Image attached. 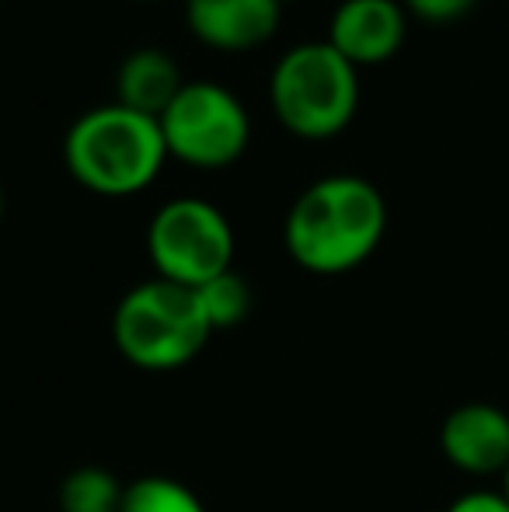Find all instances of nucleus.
Returning a JSON list of instances; mask_svg holds the SVG:
<instances>
[{"label":"nucleus","mask_w":509,"mask_h":512,"mask_svg":"<svg viewBox=\"0 0 509 512\" xmlns=\"http://www.w3.org/2000/svg\"><path fill=\"white\" fill-rule=\"evenodd\" d=\"M387 203L374 182L360 175H328L311 182L283 223L290 258L314 276L353 272L381 248Z\"/></svg>","instance_id":"obj_1"},{"label":"nucleus","mask_w":509,"mask_h":512,"mask_svg":"<svg viewBox=\"0 0 509 512\" xmlns=\"http://www.w3.org/2000/svg\"><path fill=\"white\" fill-rule=\"evenodd\" d=\"M168 161L157 119L119 102L88 108L63 136V164L81 189L105 199H129L150 189Z\"/></svg>","instance_id":"obj_2"},{"label":"nucleus","mask_w":509,"mask_h":512,"mask_svg":"<svg viewBox=\"0 0 509 512\" xmlns=\"http://www.w3.org/2000/svg\"><path fill=\"white\" fill-rule=\"evenodd\" d=\"M269 105L297 140H335L360 112V70L328 39L290 46L269 74Z\"/></svg>","instance_id":"obj_3"},{"label":"nucleus","mask_w":509,"mask_h":512,"mask_svg":"<svg viewBox=\"0 0 509 512\" xmlns=\"http://www.w3.org/2000/svg\"><path fill=\"white\" fill-rule=\"evenodd\" d=\"M213 328L199 293L168 279H147L119 300L112 314V338L136 370L168 373L192 363L206 349Z\"/></svg>","instance_id":"obj_4"},{"label":"nucleus","mask_w":509,"mask_h":512,"mask_svg":"<svg viewBox=\"0 0 509 512\" xmlns=\"http://www.w3.org/2000/svg\"><path fill=\"white\" fill-rule=\"evenodd\" d=\"M147 255L157 279L199 290L234 269L231 220L206 199L178 196L150 216Z\"/></svg>","instance_id":"obj_5"},{"label":"nucleus","mask_w":509,"mask_h":512,"mask_svg":"<svg viewBox=\"0 0 509 512\" xmlns=\"http://www.w3.org/2000/svg\"><path fill=\"white\" fill-rule=\"evenodd\" d=\"M168 157L199 171L231 168L252 143V115L231 88L185 81L178 98L157 119Z\"/></svg>","instance_id":"obj_6"},{"label":"nucleus","mask_w":509,"mask_h":512,"mask_svg":"<svg viewBox=\"0 0 509 512\" xmlns=\"http://www.w3.org/2000/svg\"><path fill=\"white\" fill-rule=\"evenodd\" d=\"M440 450L471 478H503L509 467V411L489 401H464L443 418Z\"/></svg>","instance_id":"obj_7"},{"label":"nucleus","mask_w":509,"mask_h":512,"mask_svg":"<svg viewBox=\"0 0 509 512\" xmlns=\"http://www.w3.org/2000/svg\"><path fill=\"white\" fill-rule=\"evenodd\" d=\"M405 35L408 11L401 0H342L328 21V46L356 70L394 60Z\"/></svg>","instance_id":"obj_8"},{"label":"nucleus","mask_w":509,"mask_h":512,"mask_svg":"<svg viewBox=\"0 0 509 512\" xmlns=\"http://www.w3.org/2000/svg\"><path fill=\"white\" fill-rule=\"evenodd\" d=\"M283 0H185V25L217 53H248L279 32Z\"/></svg>","instance_id":"obj_9"},{"label":"nucleus","mask_w":509,"mask_h":512,"mask_svg":"<svg viewBox=\"0 0 509 512\" xmlns=\"http://www.w3.org/2000/svg\"><path fill=\"white\" fill-rule=\"evenodd\" d=\"M185 88L182 70H178L175 56L168 49L143 46L133 49L116 74V102L123 108H133L150 119H161L164 108L178 98V91Z\"/></svg>","instance_id":"obj_10"},{"label":"nucleus","mask_w":509,"mask_h":512,"mask_svg":"<svg viewBox=\"0 0 509 512\" xmlns=\"http://www.w3.org/2000/svg\"><path fill=\"white\" fill-rule=\"evenodd\" d=\"M126 485L105 467H77L60 481V512H119Z\"/></svg>","instance_id":"obj_11"},{"label":"nucleus","mask_w":509,"mask_h":512,"mask_svg":"<svg viewBox=\"0 0 509 512\" xmlns=\"http://www.w3.org/2000/svg\"><path fill=\"white\" fill-rule=\"evenodd\" d=\"M119 512H206V506L182 481L147 474V478H136L126 485Z\"/></svg>","instance_id":"obj_12"},{"label":"nucleus","mask_w":509,"mask_h":512,"mask_svg":"<svg viewBox=\"0 0 509 512\" xmlns=\"http://www.w3.org/2000/svg\"><path fill=\"white\" fill-rule=\"evenodd\" d=\"M199 304L206 310V321L213 331L238 328L248 314H252V286L241 272L227 269L224 276L210 279L206 286H199Z\"/></svg>","instance_id":"obj_13"},{"label":"nucleus","mask_w":509,"mask_h":512,"mask_svg":"<svg viewBox=\"0 0 509 512\" xmlns=\"http://www.w3.org/2000/svg\"><path fill=\"white\" fill-rule=\"evenodd\" d=\"M475 4L478 0H401V7H405L408 14H415V18H422V21H436V25L464 18Z\"/></svg>","instance_id":"obj_14"},{"label":"nucleus","mask_w":509,"mask_h":512,"mask_svg":"<svg viewBox=\"0 0 509 512\" xmlns=\"http://www.w3.org/2000/svg\"><path fill=\"white\" fill-rule=\"evenodd\" d=\"M447 512H509V502L499 488H475V492L457 495Z\"/></svg>","instance_id":"obj_15"},{"label":"nucleus","mask_w":509,"mask_h":512,"mask_svg":"<svg viewBox=\"0 0 509 512\" xmlns=\"http://www.w3.org/2000/svg\"><path fill=\"white\" fill-rule=\"evenodd\" d=\"M499 492L506 495V502H509V467L503 471V478H499Z\"/></svg>","instance_id":"obj_16"},{"label":"nucleus","mask_w":509,"mask_h":512,"mask_svg":"<svg viewBox=\"0 0 509 512\" xmlns=\"http://www.w3.org/2000/svg\"><path fill=\"white\" fill-rule=\"evenodd\" d=\"M0 220H4V189H0Z\"/></svg>","instance_id":"obj_17"},{"label":"nucleus","mask_w":509,"mask_h":512,"mask_svg":"<svg viewBox=\"0 0 509 512\" xmlns=\"http://www.w3.org/2000/svg\"><path fill=\"white\" fill-rule=\"evenodd\" d=\"M136 4H157V0H136Z\"/></svg>","instance_id":"obj_18"}]
</instances>
